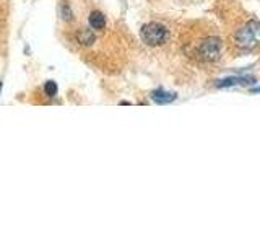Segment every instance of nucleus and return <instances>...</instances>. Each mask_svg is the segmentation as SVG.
<instances>
[{"mask_svg": "<svg viewBox=\"0 0 260 244\" xmlns=\"http://www.w3.org/2000/svg\"><path fill=\"white\" fill-rule=\"evenodd\" d=\"M140 38L146 46H161L169 39V31L165 24L151 21L146 23L140 29Z\"/></svg>", "mask_w": 260, "mask_h": 244, "instance_id": "obj_1", "label": "nucleus"}, {"mask_svg": "<svg viewBox=\"0 0 260 244\" xmlns=\"http://www.w3.org/2000/svg\"><path fill=\"white\" fill-rule=\"evenodd\" d=\"M260 31V23L258 21H249L244 24L241 29L236 31L234 41L236 44L242 49H252L257 46V33Z\"/></svg>", "mask_w": 260, "mask_h": 244, "instance_id": "obj_2", "label": "nucleus"}, {"mask_svg": "<svg viewBox=\"0 0 260 244\" xmlns=\"http://www.w3.org/2000/svg\"><path fill=\"white\" fill-rule=\"evenodd\" d=\"M199 55L205 62H216L221 55V41L218 38H207L199 46Z\"/></svg>", "mask_w": 260, "mask_h": 244, "instance_id": "obj_3", "label": "nucleus"}, {"mask_svg": "<svg viewBox=\"0 0 260 244\" xmlns=\"http://www.w3.org/2000/svg\"><path fill=\"white\" fill-rule=\"evenodd\" d=\"M254 78L252 77H242V75H236V77H228L223 80L216 81L218 88H230V86H239V85H250L254 83Z\"/></svg>", "mask_w": 260, "mask_h": 244, "instance_id": "obj_4", "label": "nucleus"}, {"mask_svg": "<svg viewBox=\"0 0 260 244\" xmlns=\"http://www.w3.org/2000/svg\"><path fill=\"white\" fill-rule=\"evenodd\" d=\"M177 98L176 93L173 92H166V89H154V92L151 93V100L156 103V104H169V103H173L174 100Z\"/></svg>", "mask_w": 260, "mask_h": 244, "instance_id": "obj_5", "label": "nucleus"}, {"mask_svg": "<svg viewBox=\"0 0 260 244\" xmlns=\"http://www.w3.org/2000/svg\"><path fill=\"white\" fill-rule=\"evenodd\" d=\"M77 41L81 46H91L96 41V35L93 33V29L83 28V29H80L77 33Z\"/></svg>", "mask_w": 260, "mask_h": 244, "instance_id": "obj_6", "label": "nucleus"}, {"mask_svg": "<svg viewBox=\"0 0 260 244\" xmlns=\"http://www.w3.org/2000/svg\"><path fill=\"white\" fill-rule=\"evenodd\" d=\"M88 23L93 29H104L106 26V16L101 12H91L88 16Z\"/></svg>", "mask_w": 260, "mask_h": 244, "instance_id": "obj_7", "label": "nucleus"}, {"mask_svg": "<svg viewBox=\"0 0 260 244\" xmlns=\"http://www.w3.org/2000/svg\"><path fill=\"white\" fill-rule=\"evenodd\" d=\"M60 16H62V20L65 21H72L73 20V12H72V8L67 2H62L60 4Z\"/></svg>", "mask_w": 260, "mask_h": 244, "instance_id": "obj_8", "label": "nucleus"}, {"mask_svg": "<svg viewBox=\"0 0 260 244\" xmlns=\"http://www.w3.org/2000/svg\"><path fill=\"white\" fill-rule=\"evenodd\" d=\"M57 92H59V88H57V83L52 80H49L46 81V85H44V93L49 96V98H54L57 95Z\"/></svg>", "mask_w": 260, "mask_h": 244, "instance_id": "obj_9", "label": "nucleus"}, {"mask_svg": "<svg viewBox=\"0 0 260 244\" xmlns=\"http://www.w3.org/2000/svg\"><path fill=\"white\" fill-rule=\"evenodd\" d=\"M252 93H260V88H252Z\"/></svg>", "mask_w": 260, "mask_h": 244, "instance_id": "obj_10", "label": "nucleus"}, {"mask_svg": "<svg viewBox=\"0 0 260 244\" xmlns=\"http://www.w3.org/2000/svg\"><path fill=\"white\" fill-rule=\"evenodd\" d=\"M0 92H2V81H0Z\"/></svg>", "mask_w": 260, "mask_h": 244, "instance_id": "obj_11", "label": "nucleus"}]
</instances>
